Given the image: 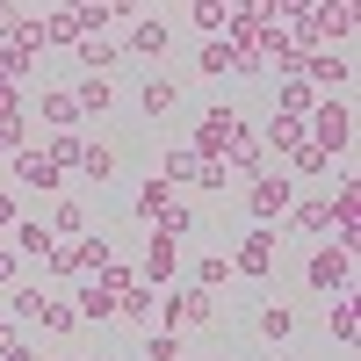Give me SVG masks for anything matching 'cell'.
<instances>
[{
  "label": "cell",
  "instance_id": "17",
  "mask_svg": "<svg viewBox=\"0 0 361 361\" xmlns=\"http://www.w3.org/2000/svg\"><path fill=\"white\" fill-rule=\"evenodd\" d=\"M58 246H73V238H87V209H80V195H58V209H51V224H44Z\"/></svg>",
  "mask_w": 361,
  "mask_h": 361
},
{
  "label": "cell",
  "instance_id": "1",
  "mask_svg": "<svg viewBox=\"0 0 361 361\" xmlns=\"http://www.w3.org/2000/svg\"><path fill=\"white\" fill-rule=\"evenodd\" d=\"M238 137H246V116H238L231 102H209V109L195 116V130H188V152H195L202 166H224Z\"/></svg>",
  "mask_w": 361,
  "mask_h": 361
},
{
  "label": "cell",
  "instance_id": "25",
  "mask_svg": "<svg viewBox=\"0 0 361 361\" xmlns=\"http://www.w3.org/2000/svg\"><path fill=\"white\" fill-rule=\"evenodd\" d=\"M73 109H80V116H109V109H116V80H80V87H73Z\"/></svg>",
  "mask_w": 361,
  "mask_h": 361
},
{
  "label": "cell",
  "instance_id": "34",
  "mask_svg": "<svg viewBox=\"0 0 361 361\" xmlns=\"http://www.w3.org/2000/svg\"><path fill=\"white\" fill-rule=\"evenodd\" d=\"M318 173H333V159H325L318 145L304 137V145H296V152H289V180H318Z\"/></svg>",
  "mask_w": 361,
  "mask_h": 361
},
{
  "label": "cell",
  "instance_id": "41",
  "mask_svg": "<svg viewBox=\"0 0 361 361\" xmlns=\"http://www.w3.org/2000/svg\"><path fill=\"white\" fill-rule=\"evenodd\" d=\"M15 224H22V195L0 188V231H15Z\"/></svg>",
  "mask_w": 361,
  "mask_h": 361
},
{
  "label": "cell",
  "instance_id": "23",
  "mask_svg": "<svg viewBox=\"0 0 361 361\" xmlns=\"http://www.w3.org/2000/svg\"><path fill=\"white\" fill-rule=\"evenodd\" d=\"M166 202H173V188H166V180L152 173V180H145V188H137V202H130V217H137L145 231H152V224H159V209H166Z\"/></svg>",
  "mask_w": 361,
  "mask_h": 361
},
{
  "label": "cell",
  "instance_id": "27",
  "mask_svg": "<svg viewBox=\"0 0 361 361\" xmlns=\"http://www.w3.org/2000/svg\"><path fill=\"white\" fill-rule=\"evenodd\" d=\"M325 333H333L340 347L361 340V318H354V296H333V311H325Z\"/></svg>",
  "mask_w": 361,
  "mask_h": 361
},
{
  "label": "cell",
  "instance_id": "8",
  "mask_svg": "<svg viewBox=\"0 0 361 361\" xmlns=\"http://www.w3.org/2000/svg\"><path fill=\"white\" fill-rule=\"evenodd\" d=\"M173 275H180V238L152 231V238H145V267H137V282H145V289H166Z\"/></svg>",
  "mask_w": 361,
  "mask_h": 361
},
{
  "label": "cell",
  "instance_id": "31",
  "mask_svg": "<svg viewBox=\"0 0 361 361\" xmlns=\"http://www.w3.org/2000/svg\"><path fill=\"white\" fill-rule=\"evenodd\" d=\"M311 109H318V94H311V87H304V80H282V94H275V116H296V123H304Z\"/></svg>",
  "mask_w": 361,
  "mask_h": 361
},
{
  "label": "cell",
  "instance_id": "38",
  "mask_svg": "<svg viewBox=\"0 0 361 361\" xmlns=\"http://www.w3.org/2000/svg\"><path fill=\"white\" fill-rule=\"evenodd\" d=\"M44 22V44H80V22H73V8H51V15H37Z\"/></svg>",
  "mask_w": 361,
  "mask_h": 361
},
{
  "label": "cell",
  "instance_id": "28",
  "mask_svg": "<svg viewBox=\"0 0 361 361\" xmlns=\"http://www.w3.org/2000/svg\"><path fill=\"white\" fill-rule=\"evenodd\" d=\"M260 145H267V152H296V145H304V123H296V116H267Z\"/></svg>",
  "mask_w": 361,
  "mask_h": 361
},
{
  "label": "cell",
  "instance_id": "13",
  "mask_svg": "<svg viewBox=\"0 0 361 361\" xmlns=\"http://www.w3.org/2000/svg\"><path fill=\"white\" fill-rule=\"evenodd\" d=\"M159 180H166V188H195V180H202V159L188 152V145H166V152H159Z\"/></svg>",
  "mask_w": 361,
  "mask_h": 361
},
{
  "label": "cell",
  "instance_id": "44",
  "mask_svg": "<svg viewBox=\"0 0 361 361\" xmlns=\"http://www.w3.org/2000/svg\"><path fill=\"white\" fill-rule=\"evenodd\" d=\"M180 361H202V354H180Z\"/></svg>",
  "mask_w": 361,
  "mask_h": 361
},
{
  "label": "cell",
  "instance_id": "26",
  "mask_svg": "<svg viewBox=\"0 0 361 361\" xmlns=\"http://www.w3.org/2000/svg\"><path fill=\"white\" fill-rule=\"evenodd\" d=\"M116 166H123V159H116V145H87V152H80V173L94 180V188H109Z\"/></svg>",
  "mask_w": 361,
  "mask_h": 361
},
{
  "label": "cell",
  "instance_id": "19",
  "mask_svg": "<svg viewBox=\"0 0 361 361\" xmlns=\"http://www.w3.org/2000/svg\"><path fill=\"white\" fill-rule=\"evenodd\" d=\"M289 224L311 231V238H325V231H333V209H325V195H296L289 202Z\"/></svg>",
  "mask_w": 361,
  "mask_h": 361
},
{
  "label": "cell",
  "instance_id": "14",
  "mask_svg": "<svg viewBox=\"0 0 361 361\" xmlns=\"http://www.w3.org/2000/svg\"><path fill=\"white\" fill-rule=\"evenodd\" d=\"M73 318H80V325H116V289L87 282V289L73 296Z\"/></svg>",
  "mask_w": 361,
  "mask_h": 361
},
{
  "label": "cell",
  "instance_id": "39",
  "mask_svg": "<svg viewBox=\"0 0 361 361\" xmlns=\"http://www.w3.org/2000/svg\"><path fill=\"white\" fill-rule=\"evenodd\" d=\"M152 231H166V238H180V231H195V209L180 202V195H173V202L159 209V224H152Z\"/></svg>",
  "mask_w": 361,
  "mask_h": 361
},
{
  "label": "cell",
  "instance_id": "36",
  "mask_svg": "<svg viewBox=\"0 0 361 361\" xmlns=\"http://www.w3.org/2000/svg\"><path fill=\"white\" fill-rule=\"evenodd\" d=\"M37 325H44L51 340H66L73 325H80V318H73V296H51V304H44V318H37Z\"/></svg>",
  "mask_w": 361,
  "mask_h": 361
},
{
  "label": "cell",
  "instance_id": "30",
  "mask_svg": "<svg viewBox=\"0 0 361 361\" xmlns=\"http://www.w3.org/2000/svg\"><path fill=\"white\" fill-rule=\"evenodd\" d=\"M44 304H51V296H44L37 282H15V289H8V318H29V325H37V318H44Z\"/></svg>",
  "mask_w": 361,
  "mask_h": 361
},
{
  "label": "cell",
  "instance_id": "15",
  "mask_svg": "<svg viewBox=\"0 0 361 361\" xmlns=\"http://www.w3.org/2000/svg\"><path fill=\"white\" fill-rule=\"evenodd\" d=\"M260 173H267V145L260 137H238L231 159H224V180H260Z\"/></svg>",
  "mask_w": 361,
  "mask_h": 361
},
{
  "label": "cell",
  "instance_id": "37",
  "mask_svg": "<svg viewBox=\"0 0 361 361\" xmlns=\"http://www.w3.org/2000/svg\"><path fill=\"white\" fill-rule=\"evenodd\" d=\"M224 15H231L224 0H195V8H188V22L202 29V44H209V37H224Z\"/></svg>",
  "mask_w": 361,
  "mask_h": 361
},
{
  "label": "cell",
  "instance_id": "3",
  "mask_svg": "<svg viewBox=\"0 0 361 361\" xmlns=\"http://www.w3.org/2000/svg\"><path fill=\"white\" fill-rule=\"evenodd\" d=\"M289 202H296V180H289V173H260V180H246V224L275 231V224L289 217Z\"/></svg>",
  "mask_w": 361,
  "mask_h": 361
},
{
  "label": "cell",
  "instance_id": "6",
  "mask_svg": "<svg viewBox=\"0 0 361 361\" xmlns=\"http://www.w3.org/2000/svg\"><path fill=\"white\" fill-rule=\"evenodd\" d=\"M275 260H282V238L260 231V224H246V238H238V253H231V275L267 282V275H275Z\"/></svg>",
  "mask_w": 361,
  "mask_h": 361
},
{
  "label": "cell",
  "instance_id": "32",
  "mask_svg": "<svg viewBox=\"0 0 361 361\" xmlns=\"http://www.w3.org/2000/svg\"><path fill=\"white\" fill-rule=\"evenodd\" d=\"M173 102H180V87H173V80H159V73H152V80L137 87V109H145V116H166Z\"/></svg>",
  "mask_w": 361,
  "mask_h": 361
},
{
  "label": "cell",
  "instance_id": "11",
  "mask_svg": "<svg viewBox=\"0 0 361 361\" xmlns=\"http://www.w3.org/2000/svg\"><path fill=\"white\" fill-rule=\"evenodd\" d=\"M116 318H123V325H159V289L130 282L123 296H116Z\"/></svg>",
  "mask_w": 361,
  "mask_h": 361
},
{
  "label": "cell",
  "instance_id": "33",
  "mask_svg": "<svg viewBox=\"0 0 361 361\" xmlns=\"http://www.w3.org/2000/svg\"><path fill=\"white\" fill-rule=\"evenodd\" d=\"M224 282H238V275H231V253H202V260H195V289L217 296Z\"/></svg>",
  "mask_w": 361,
  "mask_h": 361
},
{
  "label": "cell",
  "instance_id": "42",
  "mask_svg": "<svg viewBox=\"0 0 361 361\" xmlns=\"http://www.w3.org/2000/svg\"><path fill=\"white\" fill-rule=\"evenodd\" d=\"M0 361H37V347H29V340H15V347H0Z\"/></svg>",
  "mask_w": 361,
  "mask_h": 361
},
{
  "label": "cell",
  "instance_id": "2",
  "mask_svg": "<svg viewBox=\"0 0 361 361\" xmlns=\"http://www.w3.org/2000/svg\"><path fill=\"white\" fill-rule=\"evenodd\" d=\"M304 137L318 145L325 159H347V152H354V109H347L340 94H325V102L304 116Z\"/></svg>",
  "mask_w": 361,
  "mask_h": 361
},
{
  "label": "cell",
  "instance_id": "9",
  "mask_svg": "<svg viewBox=\"0 0 361 361\" xmlns=\"http://www.w3.org/2000/svg\"><path fill=\"white\" fill-rule=\"evenodd\" d=\"M325 209H333V224H340V238H333V246H361V188H354V180H340V195H325Z\"/></svg>",
  "mask_w": 361,
  "mask_h": 361
},
{
  "label": "cell",
  "instance_id": "10",
  "mask_svg": "<svg viewBox=\"0 0 361 361\" xmlns=\"http://www.w3.org/2000/svg\"><path fill=\"white\" fill-rule=\"evenodd\" d=\"M347 80H354V66L340 51H311L304 58V87H311V94H333V87H347Z\"/></svg>",
  "mask_w": 361,
  "mask_h": 361
},
{
  "label": "cell",
  "instance_id": "21",
  "mask_svg": "<svg viewBox=\"0 0 361 361\" xmlns=\"http://www.w3.org/2000/svg\"><path fill=\"white\" fill-rule=\"evenodd\" d=\"M195 73H202V80H231V73H238V51H231L224 37H209V44L195 51Z\"/></svg>",
  "mask_w": 361,
  "mask_h": 361
},
{
  "label": "cell",
  "instance_id": "46",
  "mask_svg": "<svg viewBox=\"0 0 361 361\" xmlns=\"http://www.w3.org/2000/svg\"><path fill=\"white\" fill-rule=\"evenodd\" d=\"M94 361H109V354H94Z\"/></svg>",
  "mask_w": 361,
  "mask_h": 361
},
{
  "label": "cell",
  "instance_id": "20",
  "mask_svg": "<svg viewBox=\"0 0 361 361\" xmlns=\"http://www.w3.org/2000/svg\"><path fill=\"white\" fill-rule=\"evenodd\" d=\"M8 246H15V260H44V253L58 246V238H51V231H44L37 217H22V224L8 231Z\"/></svg>",
  "mask_w": 361,
  "mask_h": 361
},
{
  "label": "cell",
  "instance_id": "4",
  "mask_svg": "<svg viewBox=\"0 0 361 361\" xmlns=\"http://www.w3.org/2000/svg\"><path fill=\"white\" fill-rule=\"evenodd\" d=\"M347 282H354V253L325 238V246L304 260V289H311V296H347Z\"/></svg>",
  "mask_w": 361,
  "mask_h": 361
},
{
  "label": "cell",
  "instance_id": "29",
  "mask_svg": "<svg viewBox=\"0 0 361 361\" xmlns=\"http://www.w3.org/2000/svg\"><path fill=\"white\" fill-rule=\"evenodd\" d=\"M80 152H87V137L80 130H58V137H44V159L66 173V166H80Z\"/></svg>",
  "mask_w": 361,
  "mask_h": 361
},
{
  "label": "cell",
  "instance_id": "18",
  "mask_svg": "<svg viewBox=\"0 0 361 361\" xmlns=\"http://www.w3.org/2000/svg\"><path fill=\"white\" fill-rule=\"evenodd\" d=\"M73 58H80V80H102V73H109L123 51H116L109 37H80V44H73Z\"/></svg>",
  "mask_w": 361,
  "mask_h": 361
},
{
  "label": "cell",
  "instance_id": "7",
  "mask_svg": "<svg viewBox=\"0 0 361 361\" xmlns=\"http://www.w3.org/2000/svg\"><path fill=\"white\" fill-rule=\"evenodd\" d=\"M8 173H15V188H44V195H58V188H66V173L44 159V145H22V152L8 159Z\"/></svg>",
  "mask_w": 361,
  "mask_h": 361
},
{
  "label": "cell",
  "instance_id": "35",
  "mask_svg": "<svg viewBox=\"0 0 361 361\" xmlns=\"http://www.w3.org/2000/svg\"><path fill=\"white\" fill-rule=\"evenodd\" d=\"M188 347H180V333H166V325H145V361H180Z\"/></svg>",
  "mask_w": 361,
  "mask_h": 361
},
{
  "label": "cell",
  "instance_id": "12",
  "mask_svg": "<svg viewBox=\"0 0 361 361\" xmlns=\"http://www.w3.org/2000/svg\"><path fill=\"white\" fill-rule=\"evenodd\" d=\"M354 22H361V15L347 8V0H325V8H311V29H318V44H325V37H333V44H347V37H354Z\"/></svg>",
  "mask_w": 361,
  "mask_h": 361
},
{
  "label": "cell",
  "instance_id": "16",
  "mask_svg": "<svg viewBox=\"0 0 361 361\" xmlns=\"http://www.w3.org/2000/svg\"><path fill=\"white\" fill-rule=\"evenodd\" d=\"M37 116L51 130H80V109H73V87H44L37 94Z\"/></svg>",
  "mask_w": 361,
  "mask_h": 361
},
{
  "label": "cell",
  "instance_id": "40",
  "mask_svg": "<svg viewBox=\"0 0 361 361\" xmlns=\"http://www.w3.org/2000/svg\"><path fill=\"white\" fill-rule=\"evenodd\" d=\"M44 275H80V260H73V246H51V253H44Z\"/></svg>",
  "mask_w": 361,
  "mask_h": 361
},
{
  "label": "cell",
  "instance_id": "45",
  "mask_svg": "<svg viewBox=\"0 0 361 361\" xmlns=\"http://www.w3.org/2000/svg\"><path fill=\"white\" fill-rule=\"evenodd\" d=\"M51 361H73V354H51Z\"/></svg>",
  "mask_w": 361,
  "mask_h": 361
},
{
  "label": "cell",
  "instance_id": "5",
  "mask_svg": "<svg viewBox=\"0 0 361 361\" xmlns=\"http://www.w3.org/2000/svg\"><path fill=\"white\" fill-rule=\"evenodd\" d=\"M159 325L180 333V325H217V296L209 289H159Z\"/></svg>",
  "mask_w": 361,
  "mask_h": 361
},
{
  "label": "cell",
  "instance_id": "43",
  "mask_svg": "<svg viewBox=\"0 0 361 361\" xmlns=\"http://www.w3.org/2000/svg\"><path fill=\"white\" fill-rule=\"evenodd\" d=\"M15 340H22V333H15V318H8V311H0V347H15Z\"/></svg>",
  "mask_w": 361,
  "mask_h": 361
},
{
  "label": "cell",
  "instance_id": "22",
  "mask_svg": "<svg viewBox=\"0 0 361 361\" xmlns=\"http://www.w3.org/2000/svg\"><path fill=\"white\" fill-rule=\"evenodd\" d=\"M130 51H137V58H166V51H173V22H159V15L137 22V29H130Z\"/></svg>",
  "mask_w": 361,
  "mask_h": 361
},
{
  "label": "cell",
  "instance_id": "24",
  "mask_svg": "<svg viewBox=\"0 0 361 361\" xmlns=\"http://www.w3.org/2000/svg\"><path fill=\"white\" fill-rule=\"evenodd\" d=\"M253 333H260L267 347H282V340L296 333V311H289V304H260V318H253Z\"/></svg>",
  "mask_w": 361,
  "mask_h": 361
}]
</instances>
